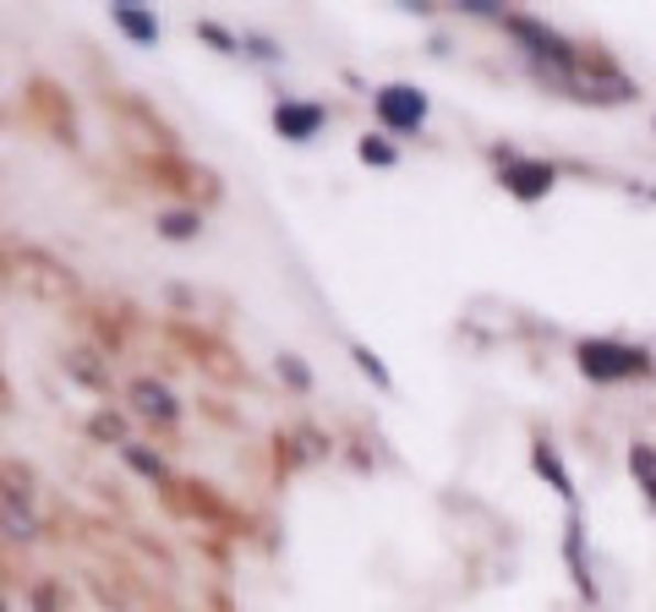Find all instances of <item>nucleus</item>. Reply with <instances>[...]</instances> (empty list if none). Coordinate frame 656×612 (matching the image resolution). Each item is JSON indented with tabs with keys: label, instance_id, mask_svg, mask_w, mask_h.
<instances>
[{
	"label": "nucleus",
	"instance_id": "1",
	"mask_svg": "<svg viewBox=\"0 0 656 612\" xmlns=\"http://www.w3.org/2000/svg\"><path fill=\"white\" fill-rule=\"evenodd\" d=\"M575 356H580V372L591 383H624V378H646L652 372V356L635 350V345H619V339H586Z\"/></svg>",
	"mask_w": 656,
	"mask_h": 612
},
{
	"label": "nucleus",
	"instance_id": "6",
	"mask_svg": "<svg viewBox=\"0 0 656 612\" xmlns=\"http://www.w3.org/2000/svg\"><path fill=\"white\" fill-rule=\"evenodd\" d=\"M110 17H116V28H121L127 39H138V44H154V39H160V17L143 11V6H116Z\"/></svg>",
	"mask_w": 656,
	"mask_h": 612
},
{
	"label": "nucleus",
	"instance_id": "2",
	"mask_svg": "<svg viewBox=\"0 0 656 612\" xmlns=\"http://www.w3.org/2000/svg\"><path fill=\"white\" fill-rule=\"evenodd\" d=\"M378 121H383L389 132H416V127L427 121V94H422V88H405V83L383 88V94H378Z\"/></svg>",
	"mask_w": 656,
	"mask_h": 612
},
{
	"label": "nucleus",
	"instance_id": "15",
	"mask_svg": "<svg viewBox=\"0 0 656 612\" xmlns=\"http://www.w3.org/2000/svg\"><path fill=\"white\" fill-rule=\"evenodd\" d=\"M6 525H11V536H33V520L17 514V509H6Z\"/></svg>",
	"mask_w": 656,
	"mask_h": 612
},
{
	"label": "nucleus",
	"instance_id": "14",
	"mask_svg": "<svg viewBox=\"0 0 656 612\" xmlns=\"http://www.w3.org/2000/svg\"><path fill=\"white\" fill-rule=\"evenodd\" d=\"M197 33H203V39H214V44H219V50H236V39H230V33H225V28H214V22H203V28H197Z\"/></svg>",
	"mask_w": 656,
	"mask_h": 612
},
{
	"label": "nucleus",
	"instance_id": "13",
	"mask_svg": "<svg viewBox=\"0 0 656 612\" xmlns=\"http://www.w3.org/2000/svg\"><path fill=\"white\" fill-rule=\"evenodd\" d=\"M127 459H132V465H138V470H143V476H160L164 465L154 455H143V449H127Z\"/></svg>",
	"mask_w": 656,
	"mask_h": 612
},
{
	"label": "nucleus",
	"instance_id": "4",
	"mask_svg": "<svg viewBox=\"0 0 656 612\" xmlns=\"http://www.w3.org/2000/svg\"><path fill=\"white\" fill-rule=\"evenodd\" d=\"M274 127H280L291 143H307V138H318V127H324V105H280V110H274Z\"/></svg>",
	"mask_w": 656,
	"mask_h": 612
},
{
	"label": "nucleus",
	"instance_id": "17",
	"mask_svg": "<svg viewBox=\"0 0 656 612\" xmlns=\"http://www.w3.org/2000/svg\"><path fill=\"white\" fill-rule=\"evenodd\" d=\"M280 372H285L291 383H307V367H296V361H280Z\"/></svg>",
	"mask_w": 656,
	"mask_h": 612
},
{
	"label": "nucleus",
	"instance_id": "5",
	"mask_svg": "<svg viewBox=\"0 0 656 612\" xmlns=\"http://www.w3.org/2000/svg\"><path fill=\"white\" fill-rule=\"evenodd\" d=\"M503 181H509V192H514V197L536 203V197L553 186V170H547V164H531V159H514V164L503 170Z\"/></svg>",
	"mask_w": 656,
	"mask_h": 612
},
{
	"label": "nucleus",
	"instance_id": "16",
	"mask_svg": "<svg viewBox=\"0 0 656 612\" xmlns=\"http://www.w3.org/2000/svg\"><path fill=\"white\" fill-rule=\"evenodd\" d=\"M94 433H99V438H121V422H116V416H99Z\"/></svg>",
	"mask_w": 656,
	"mask_h": 612
},
{
	"label": "nucleus",
	"instance_id": "12",
	"mask_svg": "<svg viewBox=\"0 0 656 612\" xmlns=\"http://www.w3.org/2000/svg\"><path fill=\"white\" fill-rule=\"evenodd\" d=\"M361 159H367V164H394V149L378 143V138H361Z\"/></svg>",
	"mask_w": 656,
	"mask_h": 612
},
{
	"label": "nucleus",
	"instance_id": "3",
	"mask_svg": "<svg viewBox=\"0 0 656 612\" xmlns=\"http://www.w3.org/2000/svg\"><path fill=\"white\" fill-rule=\"evenodd\" d=\"M17 269H22V274H17V285H33L39 296H55V302H61V296H72V274H66V269H55V263H44V258H33V252H28Z\"/></svg>",
	"mask_w": 656,
	"mask_h": 612
},
{
	"label": "nucleus",
	"instance_id": "18",
	"mask_svg": "<svg viewBox=\"0 0 656 612\" xmlns=\"http://www.w3.org/2000/svg\"><path fill=\"white\" fill-rule=\"evenodd\" d=\"M0 612H6V608H0Z\"/></svg>",
	"mask_w": 656,
	"mask_h": 612
},
{
	"label": "nucleus",
	"instance_id": "8",
	"mask_svg": "<svg viewBox=\"0 0 656 612\" xmlns=\"http://www.w3.org/2000/svg\"><path fill=\"white\" fill-rule=\"evenodd\" d=\"M536 470H542V476H547V481H553V487H558L564 498H575V487H569V476H564V465H558V455H553L547 444H536Z\"/></svg>",
	"mask_w": 656,
	"mask_h": 612
},
{
	"label": "nucleus",
	"instance_id": "7",
	"mask_svg": "<svg viewBox=\"0 0 656 612\" xmlns=\"http://www.w3.org/2000/svg\"><path fill=\"white\" fill-rule=\"evenodd\" d=\"M132 400H138V411H143V416L175 422V400H170V389H160V383H138V389H132Z\"/></svg>",
	"mask_w": 656,
	"mask_h": 612
},
{
	"label": "nucleus",
	"instance_id": "11",
	"mask_svg": "<svg viewBox=\"0 0 656 612\" xmlns=\"http://www.w3.org/2000/svg\"><path fill=\"white\" fill-rule=\"evenodd\" d=\"M350 356H356V367H361V372H372V378H378V383H389V372H383V361H378V356H372V350H367V345H356V350H350Z\"/></svg>",
	"mask_w": 656,
	"mask_h": 612
},
{
	"label": "nucleus",
	"instance_id": "9",
	"mask_svg": "<svg viewBox=\"0 0 656 612\" xmlns=\"http://www.w3.org/2000/svg\"><path fill=\"white\" fill-rule=\"evenodd\" d=\"M197 225H203L197 214H164V219H160V230L170 236V241H192V236H197Z\"/></svg>",
	"mask_w": 656,
	"mask_h": 612
},
{
	"label": "nucleus",
	"instance_id": "10",
	"mask_svg": "<svg viewBox=\"0 0 656 612\" xmlns=\"http://www.w3.org/2000/svg\"><path fill=\"white\" fill-rule=\"evenodd\" d=\"M630 465L646 476V492H652V509H656V455H652V449H635V455H630Z\"/></svg>",
	"mask_w": 656,
	"mask_h": 612
}]
</instances>
